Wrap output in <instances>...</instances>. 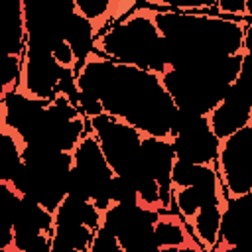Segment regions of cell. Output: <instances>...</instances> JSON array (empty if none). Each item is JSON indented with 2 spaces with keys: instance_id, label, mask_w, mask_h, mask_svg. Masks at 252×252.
Here are the masks:
<instances>
[{
  "instance_id": "9a60e30c",
  "label": "cell",
  "mask_w": 252,
  "mask_h": 252,
  "mask_svg": "<svg viewBox=\"0 0 252 252\" xmlns=\"http://www.w3.org/2000/svg\"><path fill=\"white\" fill-rule=\"evenodd\" d=\"M20 195L8 181H0V250H14L12 242V220L18 207Z\"/></svg>"
},
{
  "instance_id": "d6986e66",
  "label": "cell",
  "mask_w": 252,
  "mask_h": 252,
  "mask_svg": "<svg viewBox=\"0 0 252 252\" xmlns=\"http://www.w3.org/2000/svg\"><path fill=\"white\" fill-rule=\"evenodd\" d=\"M89 252H124V250H122L118 238L98 224V228L94 230V236H93Z\"/></svg>"
},
{
  "instance_id": "8fae6325",
  "label": "cell",
  "mask_w": 252,
  "mask_h": 252,
  "mask_svg": "<svg viewBox=\"0 0 252 252\" xmlns=\"http://www.w3.org/2000/svg\"><path fill=\"white\" fill-rule=\"evenodd\" d=\"M220 209H222V197L211 199L203 203L195 215L189 219V226L193 232L195 242L199 244L201 250H211L217 244L219 236V222H220Z\"/></svg>"
},
{
  "instance_id": "5b68a950",
  "label": "cell",
  "mask_w": 252,
  "mask_h": 252,
  "mask_svg": "<svg viewBox=\"0 0 252 252\" xmlns=\"http://www.w3.org/2000/svg\"><path fill=\"white\" fill-rule=\"evenodd\" d=\"M91 132L94 134L108 165L116 175L124 173L138 159V148L142 132H138L128 122L110 116L106 112L89 118Z\"/></svg>"
},
{
  "instance_id": "2e32d148",
  "label": "cell",
  "mask_w": 252,
  "mask_h": 252,
  "mask_svg": "<svg viewBox=\"0 0 252 252\" xmlns=\"http://www.w3.org/2000/svg\"><path fill=\"white\" fill-rule=\"evenodd\" d=\"M20 163V140L0 124V181H10Z\"/></svg>"
},
{
  "instance_id": "e0dca14e",
  "label": "cell",
  "mask_w": 252,
  "mask_h": 252,
  "mask_svg": "<svg viewBox=\"0 0 252 252\" xmlns=\"http://www.w3.org/2000/svg\"><path fill=\"white\" fill-rule=\"evenodd\" d=\"M217 0H138L134 6L156 10L159 6H165L167 10H179V12H207L215 8Z\"/></svg>"
},
{
  "instance_id": "7a4b0ae2",
  "label": "cell",
  "mask_w": 252,
  "mask_h": 252,
  "mask_svg": "<svg viewBox=\"0 0 252 252\" xmlns=\"http://www.w3.org/2000/svg\"><path fill=\"white\" fill-rule=\"evenodd\" d=\"M93 53L116 63L142 67L158 75L165 71L169 63L167 41L158 32L152 14L144 8L132 10L124 20L98 33Z\"/></svg>"
},
{
  "instance_id": "9c48e42d",
  "label": "cell",
  "mask_w": 252,
  "mask_h": 252,
  "mask_svg": "<svg viewBox=\"0 0 252 252\" xmlns=\"http://www.w3.org/2000/svg\"><path fill=\"white\" fill-rule=\"evenodd\" d=\"M26 47L22 0H0V49L22 55Z\"/></svg>"
},
{
  "instance_id": "5bb4252c",
  "label": "cell",
  "mask_w": 252,
  "mask_h": 252,
  "mask_svg": "<svg viewBox=\"0 0 252 252\" xmlns=\"http://www.w3.org/2000/svg\"><path fill=\"white\" fill-rule=\"evenodd\" d=\"M219 173L213 165L205 163H189L183 159H175L171 165V187H187L207 181H217Z\"/></svg>"
},
{
  "instance_id": "3957f363",
  "label": "cell",
  "mask_w": 252,
  "mask_h": 252,
  "mask_svg": "<svg viewBox=\"0 0 252 252\" xmlns=\"http://www.w3.org/2000/svg\"><path fill=\"white\" fill-rule=\"evenodd\" d=\"M73 163L67 177V195L91 201L100 213L110 207V181L114 177L91 126L71 152Z\"/></svg>"
},
{
  "instance_id": "ba28073f",
  "label": "cell",
  "mask_w": 252,
  "mask_h": 252,
  "mask_svg": "<svg viewBox=\"0 0 252 252\" xmlns=\"http://www.w3.org/2000/svg\"><path fill=\"white\" fill-rule=\"evenodd\" d=\"M252 236V191L244 195H228L222 199L219 236L215 250H232Z\"/></svg>"
},
{
  "instance_id": "7c38bea8",
  "label": "cell",
  "mask_w": 252,
  "mask_h": 252,
  "mask_svg": "<svg viewBox=\"0 0 252 252\" xmlns=\"http://www.w3.org/2000/svg\"><path fill=\"white\" fill-rule=\"evenodd\" d=\"M94 230L81 222H53L49 252H89Z\"/></svg>"
},
{
  "instance_id": "ac0fdd59",
  "label": "cell",
  "mask_w": 252,
  "mask_h": 252,
  "mask_svg": "<svg viewBox=\"0 0 252 252\" xmlns=\"http://www.w3.org/2000/svg\"><path fill=\"white\" fill-rule=\"evenodd\" d=\"M73 2H75L77 12L89 18L93 24L102 18L108 20L110 10H112V0H73Z\"/></svg>"
},
{
  "instance_id": "8992f818",
  "label": "cell",
  "mask_w": 252,
  "mask_h": 252,
  "mask_svg": "<svg viewBox=\"0 0 252 252\" xmlns=\"http://www.w3.org/2000/svg\"><path fill=\"white\" fill-rule=\"evenodd\" d=\"M71 67L59 65L49 49L26 45L22 53V81L18 89L30 96L49 100L55 96V87L59 79Z\"/></svg>"
},
{
  "instance_id": "44dd1931",
  "label": "cell",
  "mask_w": 252,
  "mask_h": 252,
  "mask_svg": "<svg viewBox=\"0 0 252 252\" xmlns=\"http://www.w3.org/2000/svg\"><path fill=\"white\" fill-rule=\"evenodd\" d=\"M51 55L55 57V61L59 63V65H63V67H75V63H77V59H75V53H73V49L65 43V41H61L57 47H53L51 49Z\"/></svg>"
},
{
  "instance_id": "277c9868",
  "label": "cell",
  "mask_w": 252,
  "mask_h": 252,
  "mask_svg": "<svg viewBox=\"0 0 252 252\" xmlns=\"http://www.w3.org/2000/svg\"><path fill=\"white\" fill-rule=\"evenodd\" d=\"M217 173L222 199L252 191V124L220 140Z\"/></svg>"
},
{
  "instance_id": "30bf717a",
  "label": "cell",
  "mask_w": 252,
  "mask_h": 252,
  "mask_svg": "<svg viewBox=\"0 0 252 252\" xmlns=\"http://www.w3.org/2000/svg\"><path fill=\"white\" fill-rule=\"evenodd\" d=\"M63 39L65 43L73 49L75 53V67L73 71L77 73L83 63L93 55L94 51V39H96V30L93 26V22L89 18H85L83 14H79L77 10L67 18L65 26H63Z\"/></svg>"
},
{
  "instance_id": "4fadbf2b",
  "label": "cell",
  "mask_w": 252,
  "mask_h": 252,
  "mask_svg": "<svg viewBox=\"0 0 252 252\" xmlns=\"http://www.w3.org/2000/svg\"><path fill=\"white\" fill-rule=\"evenodd\" d=\"M100 215L102 213L91 201L81 199V197H73V195H65L63 201L53 211V222L55 224L81 222V224H87L93 230H96L100 224Z\"/></svg>"
},
{
  "instance_id": "52a82bcc",
  "label": "cell",
  "mask_w": 252,
  "mask_h": 252,
  "mask_svg": "<svg viewBox=\"0 0 252 252\" xmlns=\"http://www.w3.org/2000/svg\"><path fill=\"white\" fill-rule=\"evenodd\" d=\"M173 161H175V154H173L169 138L142 134L140 148H138V163L150 177L156 179L159 187V205L169 211H171V165Z\"/></svg>"
},
{
  "instance_id": "6da1fadb",
  "label": "cell",
  "mask_w": 252,
  "mask_h": 252,
  "mask_svg": "<svg viewBox=\"0 0 252 252\" xmlns=\"http://www.w3.org/2000/svg\"><path fill=\"white\" fill-rule=\"evenodd\" d=\"M98 98L106 114L128 122L138 132L169 138L177 106L163 89L158 73L114 61Z\"/></svg>"
},
{
  "instance_id": "ffe728a7",
  "label": "cell",
  "mask_w": 252,
  "mask_h": 252,
  "mask_svg": "<svg viewBox=\"0 0 252 252\" xmlns=\"http://www.w3.org/2000/svg\"><path fill=\"white\" fill-rule=\"evenodd\" d=\"M244 4H246V0H217L213 10H215L217 14L246 16V14H244Z\"/></svg>"
}]
</instances>
